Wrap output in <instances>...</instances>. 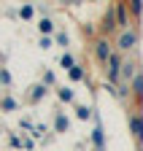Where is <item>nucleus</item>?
<instances>
[{"label":"nucleus","mask_w":143,"mask_h":151,"mask_svg":"<svg viewBox=\"0 0 143 151\" xmlns=\"http://www.w3.org/2000/svg\"><path fill=\"white\" fill-rule=\"evenodd\" d=\"M97 54L103 57V60L108 57V43H105V41H100V43H97Z\"/></svg>","instance_id":"nucleus-3"},{"label":"nucleus","mask_w":143,"mask_h":151,"mask_svg":"<svg viewBox=\"0 0 143 151\" xmlns=\"http://www.w3.org/2000/svg\"><path fill=\"white\" fill-rule=\"evenodd\" d=\"M132 43H135V35H132V32H121L119 46H121V49H132Z\"/></svg>","instance_id":"nucleus-1"},{"label":"nucleus","mask_w":143,"mask_h":151,"mask_svg":"<svg viewBox=\"0 0 143 151\" xmlns=\"http://www.w3.org/2000/svg\"><path fill=\"white\" fill-rule=\"evenodd\" d=\"M119 76V57H111V78Z\"/></svg>","instance_id":"nucleus-2"},{"label":"nucleus","mask_w":143,"mask_h":151,"mask_svg":"<svg viewBox=\"0 0 143 151\" xmlns=\"http://www.w3.org/2000/svg\"><path fill=\"white\" fill-rule=\"evenodd\" d=\"M132 129H135V135H138V138L143 135V124H140V119H132Z\"/></svg>","instance_id":"nucleus-4"},{"label":"nucleus","mask_w":143,"mask_h":151,"mask_svg":"<svg viewBox=\"0 0 143 151\" xmlns=\"http://www.w3.org/2000/svg\"><path fill=\"white\" fill-rule=\"evenodd\" d=\"M70 78H81V68H73V70H70Z\"/></svg>","instance_id":"nucleus-5"}]
</instances>
